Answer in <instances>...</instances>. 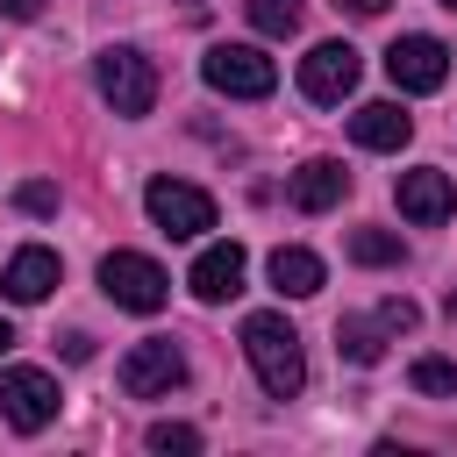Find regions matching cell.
Masks as SVG:
<instances>
[{"label":"cell","mask_w":457,"mask_h":457,"mask_svg":"<svg viewBox=\"0 0 457 457\" xmlns=\"http://www.w3.org/2000/svg\"><path fill=\"white\" fill-rule=\"evenodd\" d=\"M243 357H250V371L271 400H293L307 386V350H300V328L286 314H250L243 321Z\"/></svg>","instance_id":"1"},{"label":"cell","mask_w":457,"mask_h":457,"mask_svg":"<svg viewBox=\"0 0 457 457\" xmlns=\"http://www.w3.org/2000/svg\"><path fill=\"white\" fill-rule=\"evenodd\" d=\"M93 79H100V100L114 107V114H150L157 107V64L143 57V50H129V43H114V50H100V64H93Z\"/></svg>","instance_id":"2"},{"label":"cell","mask_w":457,"mask_h":457,"mask_svg":"<svg viewBox=\"0 0 457 457\" xmlns=\"http://www.w3.org/2000/svg\"><path fill=\"white\" fill-rule=\"evenodd\" d=\"M100 286H107V300L129 307V314H157V307L171 300L164 264L143 257V250H107V257H100Z\"/></svg>","instance_id":"3"},{"label":"cell","mask_w":457,"mask_h":457,"mask_svg":"<svg viewBox=\"0 0 457 457\" xmlns=\"http://www.w3.org/2000/svg\"><path fill=\"white\" fill-rule=\"evenodd\" d=\"M200 79H207L214 93H228V100H264V93L278 86V64H271L257 43H214V50L200 57Z\"/></svg>","instance_id":"4"},{"label":"cell","mask_w":457,"mask_h":457,"mask_svg":"<svg viewBox=\"0 0 457 457\" xmlns=\"http://www.w3.org/2000/svg\"><path fill=\"white\" fill-rule=\"evenodd\" d=\"M143 207H150V221H157L171 243H193V236L214 228V200H207L200 186H186V179H150V186H143Z\"/></svg>","instance_id":"5"},{"label":"cell","mask_w":457,"mask_h":457,"mask_svg":"<svg viewBox=\"0 0 457 457\" xmlns=\"http://www.w3.org/2000/svg\"><path fill=\"white\" fill-rule=\"evenodd\" d=\"M57 378L50 371H36V364H14V371H0V421L7 428H21V436H36V428H50L57 421Z\"/></svg>","instance_id":"6"},{"label":"cell","mask_w":457,"mask_h":457,"mask_svg":"<svg viewBox=\"0 0 457 457\" xmlns=\"http://www.w3.org/2000/svg\"><path fill=\"white\" fill-rule=\"evenodd\" d=\"M179 378H186V357H179L171 336H150V343H136V350L121 357V393H129V400H157V393H171Z\"/></svg>","instance_id":"7"},{"label":"cell","mask_w":457,"mask_h":457,"mask_svg":"<svg viewBox=\"0 0 457 457\" xmlns=\"http://www.w3.org/2000/svg\"><path fill=\"white\" fill-rule=\"evenodd\" d=\"M357 50L350 43H314L307 57H300V93L314 100V107H336V100H350V86H357Z\"/></svg>","instance_id":"8"},{"label":"cell","mask_w":457,"mask_h":457,"mask_svg":"<svg viewBox=\"0 0 457 457\" xmlns=\"http://www.w3.org/2000/svg\"><path fill=\"white\" fill-rule=\"evenodd\" d=\"M386 79H393L400 93H436V86L450 79V50H443L436 36H400V43L386 50Z\"/></svg>","instance_id":"9"},{"label":"cell","mask_w":457,"mask_h":457,"mask_svg":"<svg viewBox=\"0 0 457 457\" xmlns=\"http://www.w3.org/2000/svg\"><path fill=\"white\" fill-rule=\"evenodd\" d=\"M393 200H400V214H407V221H421V228H436V221H450V214H457V186H450V171H436V164L400 171Z\"/></svg>","instance_id":"10"},{"label":"cell","mask_w":457,"mask_h":457,"mask_svg":"<svg viewBox=\"0 0 457 457\" xmlns=\"http://www.w3.org/2000/svg\"><path fill=\"white\" fill-rule=\"evenodd\" d=\"M243 271H250V257H243V243H207V250L193 257V271H186V286H193V300H207V307H221V300H236V293H243Z\"/></svg>","instance_id":"11"},{"label":"cell","mask_w":457,"mask_h":457,"mask_svg":"<svg viewBox=\"0 0 457 457\" xmlns=\"http://www.w3.org/2000/svg\"><path fill=\"white\" fill-rule=\"evenodd\" d=\"M57 278H64L57 250L29 243V250H14V257H7V271H0V293H7V300H21V307H36V300H50V286H57Z\"/></svg>","instance_id":"12"},{"label":"cell","mask_w":457,"mask_h":457,"mask_svg":"<svg viewBox=\"0 0 457 457\" xmlns=\"http://www.w3.org/2000/svg\"><path fill=\"white\" fill-rule=\"evenodd\" d=\"M343 193H350V171H343L336 157H307V164L286 179V200H293L300 214H328Z\"/></svg>","instance_id":"13"},{"label":"cell","mask_w":457,"mask_h":457,"mask_svg":"<svg viewBox=\"0 0 457 457\" xmlns=\"http://www.w3.org/2000/svg\"><path fill=\"white\" fill-rule=\"evenodd\" d=\"M414 136V114H400V100H364L350 114V143L357 150H400Z\"/></svg>","instance_id":"14"},{"label":"cell","mask_w":457,"mask_h":457,"mask_svg":"<svg viewBox=\"0 0 457 457\" xmlns=\"http://www.w3.org/2000/svg\"><path fill=\"white\" fill-rule=\"evenodd\" d=\"M271 286H278L286 300L321 293V257H314V250H300V243H278V250H271Z\"/></svg>","instance_id":"15"},{"label":"cell","mask_w":457,"mask_h":457,"mask_svg":"<svg viewBox=\"0 0 457 457\" xmlns=\"http://www.w3.org/2000/svg\"><path fill=\"white\" fill-rule=\"evenodd\" d=\"M336 343H343V357H350V364H378V357H386V321L343 314V321H336Z\"/></svg>","instance_id":"16"},{"label":"cell","mask_w":457,"mask_h":457,"mask_svg":"<svg viewBox=\"0 0 457 457\" xmlns=\"http://www.w3.org/2000/svg\"><path fill=\"white\" fill-rule=\"evenodd\" d=\"M407 386L428 393V400H450V393H457V364H450V357H414V364H407Z\"/></svg>","instance_id":"17"},{"label":"cell","mask_w":457,"mask_h":457,"mask_svg":"<svg viewBox=\"0 0 457 457\" xmlns=\"http://www.w3.org/2000/svg\"><path fill=\"white\" fill-rule=\"evenodd\" d=\"M250 29L257 36H293L300 29V0H250Z\"/></svg>","instance_id":"18"},{"label":"cell","mask_w":457,"mask_h":457,"mask_svg":"<svg viewBox=\"0 0 457 457\" xmlns=\"http://www.w3.org/2000/svg\"><path fill=\"white\" fill-rule=\"evenodd\" d=\"M350 257H357V264H400V236H386V228H357V236H350Z\"/></svg>","instance_id":"19"},{"label":"cell","mask_w":457,"mask_h":457,"mask_svg":"<svg viewBox=\"0 0 457 457\" xmlns=\"http://www.w3.org/2000/svg\"><path fill=\"white\" fill-rule=\"evenodd\" d=\"M143 443H150V450H200V428H186V421H157Z\"/></svg>","instance_id":"20"},{"label":"cell","mask_w":457,"mask_h":457,"mask_svg":"<svg viewBox=\"0 0 457 457\" xmlns=\"http://www.w3.org/2000/svg\"><path fill=\"white\" fill-rule=\"evenodd\" d=\"M14 200H21V214H57V186H50V179H29Z\"/></svg>","instance_id":"21"},{"label":"cell","mask_w":457,"mask_h":457,"mask_svg":"<svg viewBox=\"0 0 457 457\" xmlns=\"http://www.w3.org/2000/svg\"><path fill=\"white\" fill-rule=\"evenodd\" d=\"M378 321H386L393 336H407V328H414V300H378Z\"/></svg>","instance_id":"22"},{"label":"cell","mask_w":457,"mask_h":457,"mask_svg":"<svg viewBox=\"0 0 457 457\" xmlns=\"http://www.w3.org/2000/svg\"><path fill=\"white\" fill-rule=\"evenodd\" d=\"M0 14H7V21H36V14H43V0H0Z\"/></svg>","instance_id":"23"},{"label":"cell","mask_w":457,"mask_h":457,"mask_svg":"<svg viewBox=\"0 0 457 457\" xmlns=\"http://www.w3.org/2000/svg\"><path fill=\"white\" fill-rule=\"evenodd\" d=\"M336 7H350V14H386L393 0H336Z\"/></svg>","instance_id":"24"},{"label":"cell","mask_w":457,"mask_h":457,"mask_svg":"<svg viewBox=\"0 0 457 457\" xmlns=\"http://www.w3.org/2000/svg\"><path fill=\"white\" fill-rule=\"evenodd\" d=\"M7 343H14V328H7V321H0V350H7Z\"/></svg>","instance_id":"25"},{"label":"cell","mask_w":457,"mask_h":457,"mask_svg":"<svg viewBox=\"0 0 457 457\" xmlns=\"http://www.w3.org/2000/svg\"><path fill=\"white\" fill-rule=\"evenodd\" d=\"M443 307H450V314H457V286H450V300H443Z\"/></svg>","instance_id":"26"},{"label":"cell","mask_w":457,"mask_h":457,"mask_svg":"<svg viewBox=\"0 0 457 457\" xmlns=\"http://www.w3.org/2000/svg\"><path fill=\"white\" fill-rule=\"evenodd\" d=\"M443 7H450V14H457V0H443Z\"/></svg>","instance_id":"27"}]
</instances>
